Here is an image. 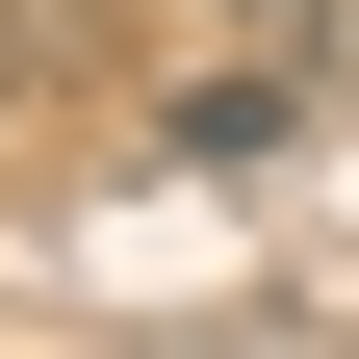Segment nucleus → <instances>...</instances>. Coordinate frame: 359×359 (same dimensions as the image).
<instances>
[{"label": "nucleus", "instance_id": "obj_1", "mask_svg": "<svg viewBox=\"0 0 359 359\" xmlns=\"http://www.w3.org/2000/svg\"><path fill=\"white\" fill-rule=\"evenodd\" d=\"M308 128V52H257V77H180V154H283Z\"/></svg>", "mask_w": 359, "mask_h": 359}]
</instances>
